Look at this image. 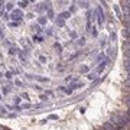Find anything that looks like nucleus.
<instances>
[{"label": "nucleus", "mask_w": 130, "mask_h": 130, "mask_svg": "<svg viewBox=\"0 0 130 130\" xmlns=\"http://www.w3.org/2000/svg\"><path fill=\"white\" fill-rule=\"evenodd\" d=\"M19 6L20 7H26L28 6V2H19Z\"/></svg>", "instance_id": "obj_4"}, {"label": "nucleus", "mask_w": 130, "mask_h": 130, "mask_svg": "<svg viewBox=\"0 0 130 130\" xmlns=\"http://www.w3.org/2000/svg\"><path fill=\"white\" fill-rule=\"evenodd\" d=\"M10 16H12V19H13V20H19L20 16H22V12H20V10H13Z\"/></svg>", "instance_id": "obj_1"}, {"label": "nucleus", "mask_w": 130, "mask_h": 130, "mask_svg": "<svg viewBox=\"0 0 130 130\" xmlns=\"http://www.w3.org/2000/svg\"><path fill=\"white\" fill-rule=\"evenodd\" d=\"M13 72H15V71H9V72H6V78H12Z\"/></svg>", "instance_id": "obj_3"}, {"label": "nucleus", "mask_w": 130, "mask_h": 130, "mask_svg": "<svg viewBox=\"0 0 130 130\" xmlns=\"http://www.w3.org/2000/svg\"><path fill=\"white\" fill-rule=\"evenodd\" d=\"M38 22L41 23V25H45V23H46V19H45V17H41V19H39Z\"/></svg>", "instance_id": "obj_6"}, {"label": "nucleus", "mask_w": 130, "mask_h": 130, "mask_svg": "<svg viewBox=\"0 0 130 130\" xmlns=\"http://www.w3.org/2000/svg\"><path fill=\"white\" fill-rule=\"evenodd\" d=\"M87 71H88L87 67H82V68H81V72H87Z\"/></svg>", "instance_id": "obj_13"}, {"label": "nucleus", "mask_w": 130, "mask_h": 130, "mask_svg": "<svg viewBox=\"0 0 130 130\" xmlns=\"http://www.w3.org/2000/svg\"><path fill=\"white\" fill-rule=\"evenodd\" d=\"M114 38H116V35H114V32H111V35H110V39H111V41H114Z\"/></svg>", "instance_id": "obj_15"}, {"label": "nucleus", "mask_w": 130, "mask_h": 130, "mask_svg": "<svg viewBox=\"0 0 130 130\" xmlns=\"http://www.w3.org/2000/svg\"><path fill=\"white\" fill-rule=\"evenodd\" d=\"M68 16H69V12H64V13L58 15V19H62V20H64V19H67Z\"/></svg>", "instance_id": "obj_2"}, {"label": "nucleus", "mask_w": 130, "mask_h": 130, "mask_svg": "<svg viewBox=\"0 0 130 130\" xmlns=\"http://www.w3.org/2000/svg\"><path fill=\"white\" fill-rule=\"evenodd\" d=\"M56 23H58L59 26H64V20H62V19H56Z\"/></svg>", "instance_id": "obj_8"}, {"label": "nucleus", "mask_w": 130, "mask_h": 130, "mask_svg": "<svg viewBox=\"0 0 130 130\" xmlns=\"http://www.w3.org/2000/svg\"><path fill=\"white\" fill-rule=\"evenodd\" d=\"M9 54H10V55H15V54H16V48H10Z\"/></svg>", "instance_id": "obj_10"}, {"label": "nucleus", "mask_w": 130, "mask_h": 130, "mask_svg": "<svg viewBox=\"0 0 130 130\" xmlns=\"http://www.w3.org/2000/svg\"><path fill=\"white\" fill-rule=\"evenodd\" d=\"M15 103L19 104V103H20V98H19V97H15Z\"/></svg>", "instance_id": "obj_16"}, {"label": "nucleus", "mask_w": 130, "mask_h": 130, "mask_svg": "<svg viewBox=\"0 0 130 130\" xmlns=\"http://www.w3.org/2000/svg\"><path fill=\"white\" fill-rule=\"evenodd\" d=\"M96 75H97L96 72H91V74H88V78L90 80H94V78H96Z\"/></svg>", "instance_id": "obj_5"}, {"label": "nucleus", "mask_w": 130, "mask_h": 130, "mask_svg": "<svg viewBox=\"0 0 130 130\" xmlns=\"http://www.w3.org/2000/svg\"><path fill=\"white\" fill-rule=\"evenodd\" d=\"M85 43V38H81L80 41H78V45H84Z\"/></svg>", "instance_id": "obj_9"}, {"label": "nucleus", "mask_w": 130, "mask_h": 130, "mask_svg": "<svg viewBox=\"0 0 130 130\" xmlns=\"http://www.w3.org/2000/svg\"><path fill=\"white\" fill-rule=\"evenodd\" d=\"M33 29H36V32H38V33H41V32H42V29L39 28V25H35V26H33Z\"/></svg>", "instance_id": "obj_7"}, {"label": "nucleus", "mask_w": 130, "mask_h": 130, "mask_svg": "<svg viewBox=\"0 0 130 130\" xmlns=\"http://www.w3.org/2000/svg\"><path fill=\"white\" fill-rule=\"evenodd\" d=\"M12 6H13V3H7V6H6V9H7V10H10V9H12Z\"/></svg>", "instance_id": "obj_14"}, {"label": "nucleus", "mask_w": 130, "mask_h": 130, "mask_svg": "<svg viewBox=\"0 0 130 130\" xmlns=\"http://www.w3.org/2000/svg\"><path fill=\"white\" fill-rule=\"evenodd\" d=\"M49 119H52V120H56V119H58V116H55V114H51V116H49Z\"/></svg>", "instance_id": "obj_12"}, {"label": "nucleus", "mask_w": 130, "mask_h": 130, "mask_svg": "<svg viewBox=\"0 0 130 130\" xmlns=\"http://www.w3.org/2000/svg\"><path fill=\"white\" fill-rule=\"evenodd\" d=\"M33 39L36 41V42H41V41H42V38H41V36H33Z\"/></svg>", "instance_id": "obj_11"}, {"label": "nucleus", "mask_w": 130, "mask_h": 130, "mask_svg": "<svg viewBox=\"0 0 130 130\" xmlns=\"http://www.w3.org/2000/svg\"><path fill=\"white\" fill-rule=\"evenodd\" d=\"M3 92H4V94H7V92H9V88H7V87H4V88H3Z\"/></svg>", "instance_id": "obj_17"}]
</instances>
